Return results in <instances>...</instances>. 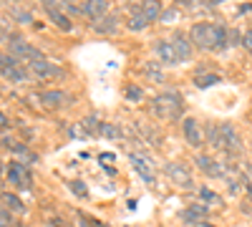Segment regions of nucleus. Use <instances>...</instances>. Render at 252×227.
Masks as SVG:
<instances>
[{
	"label": "nucleus",
	"mask_w": 252,
	"mask_h": 227,
	"mask_svg": "<svg viewBox=\"0 0 252 227\" xmlns=\"http://www.w3.org/2000/svg\"><path fill=\"white\" fill-rule=\"evenodd\" d=\"M10 182H13V184H23V187H26V184H28L26 169H20L18 164H13V167H10Z\"/></svg>",
	"instance_id": "9d476101"
},
{
	"label": "nucleus",
	"mask_w": 252,
	"mask_h": 227,
	"mask_svg": "<svg viewBox=\"0 0 252 227\" xmlns=\"http://www.w3.org/2000/svg\"><path fill=\"white\" fill-rule=\"evenodd\" d=\"M172 40H174L177 53H179V58H182V61H189V58H192V46L187 43V38H184V35H174Z\"/></svg>",
	"instance_id": "6e6552de"
},
{
	"label": "nucleus",
	"mask_w": 252,
	"mask_h": 227,
	"mask_svg": "<svg viewBox=\"0 0 252 227\" xmlns=\"http://www.w3.org/2000/svg\"><path fill=\"white\" fill-rule=\"evenodd\" d=\"M159 13H161V5L157 3V0H146V3H141V15H144L146 20L159 18Z\"/></svg>",
	"instance_id": "1a4fd4ad"
},
{
	"label": "nucleus",
	"mask_w": 252,
	"mask_h": 227,
	"mask_svg": "<svg viewBox=\"0 0 252 227\" xmlns=\"http://www.w3.org/2000/svg\"><path fill=\"white\" fill-rule=\"evenodd\" d=\"M81 10L91 18H101L103 10H106V0H86V3L81 5Z\"/></svg>",
	"instance_id": "39448f33"
},
{
	"label": "nucleus",
	"mask_w": 252,
	"mask_h": 227,
	"mask_svg": "<svg viewBox=\"0 0 252 227\" xmlns=\"http://www.w3.org/2000/svg\"><path fill=\"white\" fill-rule=\"evenodd\" d=\"M179 3H192V0H179Z\"/></svg>",
	"instance_id": "a211bd4d"
},
{
	"label": "nucleus",
	"mask_w": 252,
	"mask_h": 227,
	"mask_svg": "<svg viewBox=\"0 0 252 227\" xmlns=\"http://www.w3.org/2000/svg\"><path fill=\"white\" fill-rule=\"evenodd\" d=\"M31 68H33V73H38V76H58V73H61L56 66H51L48 61H43V58L33 61V64H31Z\"/></svg>",
	"instance_id": "423d86ee"
},
{
	"label": "nucleus",
	"mask_w": 252,
	"mask_h": 227,
	"mask_svg": "<svg viewBox=\"0 0 252 227\" xmlns=\"http://www.w3.org/2000/svg\"><path fill=\"white\" fill-rule=\"evenodd\" d=\"M0 73H5L13 81H23L28 76V71L20 68V64H15V58H10V56H5L3 61H0Z\"/></svg>",
	"instance_id": "f03ea898"
},
{
	"label": "nucleus",
	"mask_w": 252,
	"mask_h": 227,
	"mask_svg": "<svg viewBox=\"0 0 252 227\" xmlns=\"http://www.w3.org/2000/svg\"><path fill=\"white\" fill-rule=\"evenodd\" d=\"M222 144L227 149H232V152H240L242 149V144H240V136H237V131L229 127V124H222Z\"/></svg>",
	"instance_id": "20e7f679"
},
{
	"label": "nucleus",
	"mask_w": 252,
	"mask_h": 227,
	"mask_svg": "<svg viewBox=\"0 0 252 227\" xmlns=\"http://www.w3.org/2000/svg\"><path fill=\"white\" fill-rule=\"evenodd\" d=\"M245 46H247V48H252V31L245 35Z\"/></svg>",
	"instance_id": "dca6fc26"
},
{
	"label": "nucleus",
	"mask_w": 252,
	"mask_h": 227,
	"mask_svg": "<svg viewBox=\"0 0 252 227\" xmlns=\"http://www.w3.org/2000/svg\"><path fill=\"white\" fill-rule=\"evenodd\" d=\"M192 38L202 48H222L227 43V31L215 23H197L192 28Z\"/></svg>",
	"instance_id": "f257e3e1"
},
{
	"label": "nucleus",
	"mask_w": 252,
	"mask_h": 227,
	"mask_svg": "<svg viewBox=\"0 0 252 227\" xmlns=\"http://www.w3.org/2000/svg\"><path fill=\"white\" fill-rule=\"evenodd\" d=\"M146 23H149V20H146L144 15H136L134 20H129V28L131 31H139V28H146Z\"/></svg>",
	"instance_id": "ddd939ff"
},
{
	"label": "nucleus",
	"mask_w": 252,
	"mask_h": 227,
	"mask_svg": "<svg viewBox=\"0 0 252 227\" xmlns=\"http://www.w3.org/2000/svg\"><path fill=\"white\" fill-rule=\"evenodd\" d=\"M209 3H212V5H217V3H224V0H209Z\"/></svg>",
	"instance_id": "f3484780"
},
{
	"label": "nucleus",
	"mask_w": 252,
	"mask_h": 227,
	"mask_svg": "<svg viewBox=\"0 0 252 227\" xmlns=\"http://www.w3.org/2000/svg\"><path fill=\"white\" fill-rule=\"evenodd\" d=\"M98 131H101V134H106V136H111V139H119V131H116L114 127H101Z\"/></svg>",
	"instance_id": "4468645a"
},
{
	"label": "nucleus",
	"mask_w": 252,
	"mask_h": 227,
	"mask_svg": "<svg viewBox=\"0 0 252 227\" xmlns=\"http://www.w3.org/2000/svg\"><path fill=\"white\" fill-rule=\"evenodd\" d=\"M157 53H159V61L164 64H179V53H177V46L174 40H164V43H157Z\"/></svg>",
	"instance_id": "7ed1b4c3"
},
{
	"label": "nucleus",
	"mask_w": 252,
	"mask_h": 227,
	"mask_svg": "<svg viewBox=\"0 0 252 227\" xmlns=\"http://www.w3.org/2000/svg\"><path fill=\"white\" fill-rule=\"evenodd\" d=\"M202 197H207V202H220V197L215 192H209V190H202Z\"/></svg>",
	"instance_id": "2eb2a0df"
},
{
	"label": "nucleus",
	"mask_w": 252,
	"mask_h": 227,
	"mask_svg": "<svg viewBox=\"0 0 252 227\" xmlns=\"http://www.w3.org/2000/svg\"><path fill=\"white\" fill-rule=\"evenodd\" d=\"M0 124H3V114H0Z\"/></svg>",
	"instance_id": "6ab92c4d"
},
{
	"label": "nucleus",
	"mask_w": 252,
	"mask_h": 227,
	"mask_svg": "<svg viewBox=\"0 0 252 227\" xmlns=\"http://www.w3.org/2000/svg\"><path fill=\"white\" fill-rule=\"evenodd\" d=\"M212 84H220V76H215V73H209V76H199L197 78V86H212Z\"/></svg>",
	"instance_id": "9b49d317"
},
{
	"label": "nucleus",
	"mask_w": 252,
	"mask_h": 227,
	"mask_svg": "<svg viewBox=\"0 0 252 227\" xmlns=\"http://www.w3.org/2000/svg\"><path fill=\"white\" fill-rule=\"evenodd\" d=\"M169 174H174V177H177V182H182V184H189V174H187V169L169 167Z\"/></svg>",
	"instance_id": "f8f14e48"
},
{
	"label": "nucleus",
	"mask_w": 252,
	"mask_h": 227,
	"mask_svg": "<svg viewBox=\"0 0 252 227\" xmlns=\"http://www.w3.org/2000/svg\"><path fill=\"white\" fill-rule=\"evenodd\" d=\"M184 134H187L189 144H199V141H202V134H199V129H197V121H194V119H187V121H184Z\"/></svg>",
	"instance_id": "0eeeda50"
}]
</instances>
